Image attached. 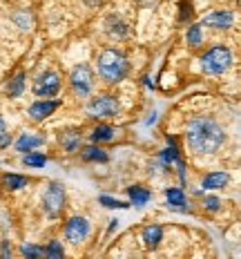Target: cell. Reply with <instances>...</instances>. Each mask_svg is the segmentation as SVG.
I'll return each instance as SVG.
<instances>
[{
	"mask_svg": "<svg viewBox=\"0 0 241 259\" xmlns=\"http://www.w3.org/2000/svg\"><path fill=\"white\" fill-rule=\"evenodd\" d=\"M63 233H65V239L69 244H83V241L89 237V233H92V224H89V219L78 217L76 214V217L67 219Z\"/></svg>",
	"mask_w": 241,
	"mask_h": 259,
	"instance_id": "7",
	"label": "cell"
},
{
	"mask_svg": "<svg viewBox=\"0 0 241 259\" xmlns=\"http://www.w3.org/2000/svg\"><path fill=\"white\" fill-rule=\"evenodd\" d=\"M69 83H72V90L85 99V96L92 92V85H94V76H92L89 65H85V63L76 65V67L72 69V74H69Z\"/></svg>",
	"mask_w": 241,
	"mask_h": 259,
	"instance_id": "6",
	"label": "cell"
},
{
	"mask_svg": "<svg viewBox=\"0 0 241 259\" xmlns=\"http://www.w3.org/2000/svg\"><path fill=\"white\" fill-rule=\"evenodd\" d=\"M230 65H232V54L223 45H214L201 56V69L206 74H210V76L223 74Z\"/></svg>",
	"mask_w": 241,
	"mask_h": 259,
	"instance_id": "3",
	"label": "cell"
},
{
	"mask_svg": "<svg viewBox=\"0 0 241 259\" xmlns=\"http://www.w3.org/2000/svg\"><path fill=\"white\" fill-rule=\"evenodd\" d=\"M114 137H116V130L112 125H99L92 132V141L94 143H107V141H112Z\"/></svg>",
	"mask_w": 241,
	"mask_h": 259,
	"instance_id": "18",
	"label": "cell"
},
{
	"mask_svg": "<svg viewBox=\"0 0 241 259\" xmlns=\"http://www.w3.org/2000/svg\"><path fill=\"white\" fill-rule=\"evenodd\" d=\"M232 23H234V14L226 12V9H217V12L208 14L203 18V25L214 27V29H228V27H232Z\"/></svg>",
	"mask_w": 241,
	"mask_h": 259,
	"instance_id": "9",
	"label": "cell"
},
{
	"mask_svg": "<svg viewBox=\"0 0 241 259\" xmlns=\"http://www.w3.org/2000/svg\"><path fill=\"white\" fill-rule=\"evenodd\" d=\"M127 194H130V203H132V206H146V203L150 201V197H152L148 188H143V186L127 188Z\"/></svg>",
	"mask_w": 241,
	"mask_h": 259,
	"instance_id": "14",
	"label": "cell"
},
{
	"mask_svg": "<svg viewBox=\"0 0 241 259\" xmlns=\"http://www.w3.org/2000/svg\"><path fill=\"white\" fill-rule=\"evenodd\" d=\"M83 159L85 161H94V163H105L107 154L101 148H94V145H89V148H83Z\"/></svg>",
	"mask_w": 241,
	"mask_h": 259,
	"instance_id": "20",
	"label": "cell"
},
{
	"mask_svg": "<svg viewBox=\"0 0 241 259\" xmlns=\"http://www.w3.org/2000/svg\"><path fill=\"white\" fill-rule=\"evenodd\" d=\"M107 25H112V27H107V29H105L112 38H127V34H130L127 25L123 23V20H119V18H110V20H107Z\"/></svg>",
	"mask_w": 241,
	"mask_h": 259,
	"instance_id": "17",
	"label": "cell"
},
{
	"mask_svg": "<svg viewBox=\"0 0 241 259\" xmlns=\"http://www.w3.org/2000/svg\"><path fill=\"white\" fill-rule=\"evenodd\" d=\"M23 163L25 165H29V168H42V165L47 163V156L45 154H36V152H27L25 156H23Z\"/></svg>",
	"mask_w": 241,
	"mask_h": 259,
	"instance_id": "22",
	"label": "cell"
},
{
	"mask_svg": "<svg viewBox=\"0 0 241 259\" xmlns=\"http://www.w3.org/2000/svg\"><path fill=\"white\" fill-rule=\"evenodd\" d=\"M230 181V177L226 172H212V175H208L206 179H203L201 188L203 190H219V188H226Z\"/></svg>",
	"mask_w": 241,
	"mask_h": 259,
	"instance_id": "11",
	"label": "cell"
},
{
	"mask_svg": "<svg viewBox=\"0 0 241 259\" xmlns=\"http://www.w3.org/2000/svg\"><path fill=\"white\" fill-rule=\"evenodd\" d=\"M27 186V177L23 175H5L3 177V188L7 190H20V188Z\"/></svg>",
	"mask_w": 241,
	"mask_h": 259,
	"instance_id": "19",
	"label": "cell"
},
{
	"mask_svg": "<svg viewBox=\"0 0 241 259\" xmlns=\"http://www.w3.org/2000/svg\"><path fill=\"white\" fill-rule=\"evenodd\" d=\"M161 163L163 165H168V163H172V161H179V154H176V148L174 145H170L168 150H163V152H161Z\"/></svg>",
	"mask_w": 241,
	"mask_h": 259,
	"instance_id": "25",
	"label": "cell"
},
{
	"mask_svg": "<svg viewBox=\"0 0 241 259\" xmlns=\"http://www.w3.org/2000/svg\"><path fill=\"white\" fill-rule=\"evenodd\" d=\"M96 69L105 83H121L130 74V63L125 54L116 50H103L96 58Z\"/></svg>",
	"mask_w": 241,
	"mask_h": 259,
	"instance_id": "2",
	"label": "cell"
},
{
	"mask_svg": "<svg viewBox=\"0 0 241 259\" xmlns=\"http://www.w3.org/2000/svg\"><path fill=\"white\" fill-rule=\"evenodd\" d=\"M56 107H58V101H36V103L29 105V116L34 118V121H42V118L50 116Z\"/></svg>",
	"mask_w": 241,
	"mask_h": 259,
	"instance_id": "10",
	"label": "cell"
},
{
	"mask_svg": "<svg viewBox=\"0 0 241 259\" xmlns=\"http://www.w3.org/2000/svg\"><path fill=\"white\" fill-rule=\"evenodd\" d=\"M187 45L190 47H197V45H201V40H203V34H201V25H192L190 29H187Z\"/></svg>",
	"mask_w": 241,
	"mask_h": 259,
	"instance_id": "23",
	"label": "cell"
},
{
	"mask_svg": "<svg viewBox=\"0 0 241 259\" xmlns=\"http://www.w3.org/2000/svg\"><path fill=\"white\" fill-rule=\"evenodd\" d=\"M165 199H168V206L174 208V210H181V212H185L187 210V201H185V194L181 188H170L168 192H165Z\"/></svg>",
	"mask_w": 241,
	"mask_h": 259,
	"instance_id": "12",
	"label": "cell"
},
{
	"mask_svg": "<svg viewBox=\"0 0 241 259\" xmlns=\"http://www.w3.org/2000/svg\"><path fill=\"white\" fill-rule=\"evenodd\" d=\"M3 255H5V257L9 255V246H7V241H5V244H3Z\"/></svg>",
	"mask_w": 241,
	"mask_h": 259,
	"instance_id": "30",
	"label": "cell"
},
{
	"mask_svg": "<svg viewBox=\"0 0 241 259\" xmlns=\"http://www.w3.org/2000/svg\"><path fill=\"white\" fill-rule=\"evenodd\" d=\"M3 134H7V130H5V121H3V116H0V137Z\"/></svg>",
	"mask_w": 241,
	"mask_h": 259,
	"instance_id": "29",
	"label": "cell"
},
{
	"mask_svg": "<svg viewBox=\"0 0 241 259\" xmlns=\"http://www.w3.org/2000/svg\"><path fill=\"white\" fill-rule=\"evenodd\" d=\"M161 239H163V228L161 226H148L146 230H143V241H146V246L150 248V250H154Z\"/></svg>",
	"mask_w": 241,
	"mask_h": 259,
	"instance_id": "13",
	"label": "cell"
},
{
	"mask_svg": "<svg viewBox=\"0 0 241 259\" xmlns=\"http://www.w3.org/2000/svg\"><path fill=\"white\" fill-rule=\"evenodd\" d=\"M61 90V76L54 69H45L38 78L34 80V94L42 96V99H52Z\"/></svg>",
	"mask_w": 241,
	"mask_h": 259,
	"instance_id": "8",
	"label": "cell"
},
{
	"mask_svg": "<svg viewBox=\"0 0 241 259\" xmlns=\"http://www.w3.org/2000/svg\"><path fill=\"white\" fill-rule=\"evenodd\" d=\"M23 90H25V74L18 72L12 80H9L7 92H9V96H20V94H23Z\"/></svg>",
	"mask_w": 241,
	"mask_h": 259,
	"instance_id": "21",
	"label": "cell"
},
{
	"mask_svg": "<svg viewBox=\"0 0 241 259\" xmlns=\"http://www.w3.org/2000/svg\"><path fill=\"white\" fill-rule=\"evenodd\" d=\"M85 110H87V114L94 116V118H107V116H116V114H119L121 105H119V101H116L114 96L101 94V96H96V99L89 101Z\"/></svg>",
	"mask_w": 241,
	"mask_h": 259,
	"instance_id": "5",
	"label": "cell"
},
{
	"mask_svg": "<svg viewBox=\"0 0 241 259\" xmlns=\"http://www.w3.org/2000/svg\"><path fill=\"white\" fill-rule=\"evenodd\" d=\"M223 139V127L219 125L214 118L208 116H197L190 121V125L185 130V141L187 148L195 154H212L221 148Z\"/></svg>",
	"mask_w": 241,
	"mask_h": 259,
	"instance_id": "1",
	"label": "cell"
},
{
	"mask_svg": "<svg viewBox=\"0 0 241 259\" xmlns=\"http://www.w3.org/2000/svg\"><path fill=\"white\" fill-rule=\"evenodd\" d=\"M99 201H101V206H105V208H130L132 206V203L119 201V199H112V197H107V194H101Z\"/></svg>",
	"mask_w": 241,
	"mask_h": 259,
	"instance_id": "24",
	"label": "cell"
},
{
	"mask_svg": "<svg viewBox=\"0 0 241 259\" xmlns=\"http://www.w3.org/2000/svg\"><path fill=\"white\" fill-rule=\"evenodd\" d=\"M63 208H65V188L58 181H52L42 194V210H45L47 217L56 219L63 212Z\"/></svg>",
	"mask_w": 241,
	"mask_h": 259,
	"instance_id": "4",
	"label": "cell"
},
{
	"mask_svg": "<svg viewBox=\"0 0 241 259\" xmlns=\"http://www.w3.org/2000/svg\"><path fill=\"white\" fill-rule=\"evenodd\" d=\"M40 145H42L40 137H34V134H23V137L16 141V150H18V152H31V150L40 148Z\"/></svg>",
	"mask_w": 241,
	"mask_h": 259,
	"instance_id": "15",
	"label": "cell"
},
{
	"mask_svg": "<svg viewBox=\"0 0 241 259\" xmlns=\"http://www.w3.org/2000/svg\"><path fill=\"white\" fill-rule=\"evenodd\" d=\"M20 252H23L25 257H40V255H45V248H40V246H29V244H25L23 248H20Z\"/></svg>",
	"mask_w": 241,
	"mask_h": 259,
	"instance_id": "27",
	"label": "cell"
},
{
	"mask_svg": "<svg viewBox=\"0 0 241 259\" xmlns=\"http://www.w3.org/2000/svg\"><path fill=\"white\" fill-rule=\"evenodd\" d=\"M203 206H206V210H210V212H214V210H219V206H221V201H219L217 197H206V199H203Z\"/></svg>",
	"mask_w": 241,
	"mask_h": 259,
	"instance_id": "28",
	"label": "cell"
},
{
	"mask_svg": "<svg viewBox=\"0 0 241 259\" xmlns=\"http://www.w3.org/2000/svg\"><path fill=\"white\" fill-rule=\"evenodd\" d=\"M45 255H47V257L61 259V257H63V246H61V241H50V246L45 248Z\"/></svg>",
	"mask_w": 241,
	"mask_h": 259,
	"instance_id": "26",
	"label": "cell"
},
{
	"mask_svg": "<svg viewBox=\"0 0 241 259\" xmlns=\"http://www.w3.org/2000/svg\"><path fill=\"white\" fill-rule=\"evenodd\" d=\"M61 145L67 150V152L76 150L80 145V132L78 130H65V132L61 134Z\"/></svg>",
	"mask_w": 241,
	"mask_h": 259,
	"instance_id": "16",
	"label": "cell"
}]
</instances>
